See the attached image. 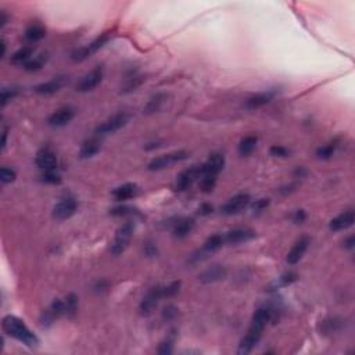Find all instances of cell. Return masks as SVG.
<instances>
[{
    "label": "cell",
    "mask_w": 355,
    "mask_h": 355,
    "mask_svg": "<svg viewBox=\"0 0 355 355\" xmlns=\"http://www.w3.org/2000/svg\"><path fill=\"white\" fill-rule=\"evenodd\" d=\"M2 326H3L5 333H7L9 336L14 337L16 340H19L25 345H28V347H38L39 345V338H38L37 334L34 331H31L30 327L17 316H13V315L5 316Z\"/></svg>",
    "instance_id": "cell-1"
},
{
    "label": "cell",
    "mask_w": 355,
    "mask_h": 355,
    "mask_svg": "<svg viewBox=\"0 0 355 355\" xmlns=\"http://www.w3.org/2000/svg\"><path fill=\"white\" fill-rule=\"evenodd\" d=\"M164 100H165V96H164L163 93H158L156 96H153L150 100H149V103L146 104V107L143 109V113H145L146 115L156 114L157 111H160L161 107H163Z\"/></svg>",
    "instance_id": "cell-30"
},
{
    "label": "cell",
    "mask_w": 355,
    "mask_h": 355,
    "mask_svg": "<svg viewBox=\"0 0 355 355\" xmlns=\"http://www.w3.org/2000/svg\"><path fill=\"white\" fill-rule=\"evenodd\" d=\"M41 178H42V182L50 183V185H60L61 183V176L56 174L55 171H45V174Z\"/></svg>",
    "instance_id": "cell-38"
},
{
    "label": "cell",
    "mask_w": 355,
    "mask_h": 355,
    "mask_svg": "<svg viewBox=\"0 0 355 355\" xmlns=\"http://www.w3.org/2000/svg\"><path fill=\"white\" fill-rule=\"evenodd\" d=\"M269 199H259V200H255V203H253V205H251V208H253V211H255V212H261V211H264L268 205H269Z\"/></svg>",
    "instance_id": "cell-43"
},
{
    "label": "cell",
    "mask_w": 355,
    "mask_h": 355,
    "mask_svg": "<svg viewBox=\"0 0 355 355\" xmlns=\"http://www.w3.org/2000/svg\"><path fill=\"white\" fill-rule=\"evenodd\" d=\"M133 232H135V223L132 221H128V222L122 223L117 233H115V239L111 244V253L114 255H120L122 254L128 247L129 243L132 240Z\"/></svg>",
    "instance_id": "cell-2"
},
{
    "label": "cell",
    "mask_w": 355,
    "mask_h": 355,
    "mask_svg": "<svg viewBox=\"0 0 355 355\" xmlns=\"http://www.w3.org/2000/svg\"><path fill=\"white\" fill-rule=\"evenodd\" d=\"M225 167V156L221 153H214L208 157V160L201 165L203 175H215L218 176L219 172Z\"/></svg>",
    "instance_id": "cell-15"
},
{
    "label": "cell",
    "mask_w": 355,
    "mask_h": 355,
    "mask_svg": "<svg viewBox=\"0 0 355 355\" xmlns=\"http://www.w3.org/2000/svg\"><path fill=\"white\" fill-rule=\"evenodd\" d=\"M258 139L254 135H248L246 138H243L239 143V154L241 157L250 156L254 150H255V146H257Z\"/></svg>",
    "instance_id": "cell-27"
},
{
    "label": "cell",
    "mask_w": 355,
    "mask_h": 355,
    "mask_svg": "<svg viewBox=\"0 0 355 355\" xmlns=\"http://www.w3.org/2000/svg\"><path fill=\"white\" fill-rule=\"evenodd\" d=\"M250 204V196L248 194H237L235 197L228 200L222 207V214L225 215H236Z\"/></svg>",
    "instance_id": "cell-11"
},
{
    "label": "cell",
    "mask_w": 355,
    "mask_h": 355,
    "mask_svg": "<svg viewBox=\"0 0 355 355\" xmlns=\"http://www.w3.org/2000/svg\"><path fill=\"white\" fill-rule=\"evenodd\" d=\"M64 302H66V313L70 318L74 319L77 312H78V297L74 293H71V294L67 295Z\"/></svg>",
    "instance_id": "cell-34"
},
{
    "label": "cell",
    "mask_w": 355,
    "mask_h": 355,
    "mask_svg": "<svg viewBox=\"0 0 355 355\" xmlns=\"http://www.w3.org/2000/svg\"><path fill=\"white\" fill-rule=\"evenodd\" d=\"M174 343H175L174 337H168V338H167L165 341H163L161 345L158 347V354H163V355L172 354V351H174Z\"/></svg>",
    "instance_id": "cell-39"
},
{
    "label": "cell",
    "mask_w": 355,
    "mask_h": 355,
    "mask_svg": "<svg viewBox=\"0 0 355 355\" xmlns=\"http://www.w3.org/2000/svg\"><path fill=\"white\" fill-rule=\"evenodd\" d=\"M309 243H311V240H309L308 236H301L300 239L294 243V246L291 247L289 254H287V262L290 265H295L297 262H300L302 257L307 253Z\"/></svg>",
    "instance_id": "cell-13"
},
{
    "label": "cell",
    "mask_w": 355,
    "mask_h": 355,
    "mask_svg": "<svg viewBox=\"0 0 355 355\" xmlns=\"http://www.w3.org/2000/svg\"><path fill=\"white\" fill-rule=\"evenodd\" d=\"M337 146H338L337 145V142H330V143H327V145L322 146V147H319L318 150H316V156H318V158H320V160H329V158L334 156Z\"/></svg>",
    "instance_id": "cell-35"
},
{
    "label": "cell",
    "mask_w": 355,
    "mask_h": 355,
    "mask_svg": "<svg viewBox=\"0 0 355 355\" xmlns=\"http://www.w3.org/2000/svg\"><path fill=\"white\" fill-rule=\"evenodd\" d=\"M64 84H66V78L64 77H57V78L50 79L48 82H43V84L35 86V92L38 95L50 96V95H55L56 92L60 91Z\"/></svg>",
    "instance_id": "cell-20"
},
{
    "label": "cell",
    "mask_w": 355,
    "mask_h": 355,
    "mask_svg": "<svg viewBox=\"0 0 355 355\" xmlns=\"http://www.w3.org/2000/svg\"><path fill=\"white\" fill-rule=\"evenodd\" d=\"M46 37V30L41 24H31L25 31V39L31 43L39 42Z\"/></svg>",
    "instance_id": "cell-25"
},
{
    "label": "cell",
    "mask_w": 355,
    "mask_h": 355,
    "mask_svg": "<svg viewBox=\"0 0 355 355\" xmlns=\"http://www.w3.org/2000/svg\"><path fill=\"white\" fill-rule=\"evenodd\" d=\"M48 63V55H39L37 56V57H34V59H31L27 64L24 66L25 71H28V73H35V71H39V70H42L43 67H45V64Z\"/></svg>",
    "instance_id": "cell-31"
},
{
    "label": "cell",
    "mask_w": 355,
    "mask_h": 355,
    "mask_svg": "<svg viewBox=\"0 0 355 355\" xmlns=\"http://www.w3.org/2000/svg\"><path fill=\"white\" fill-rule=\"evenodd\" d=\"M145 75H132V77H129V78L125 81V84L121 86V93L127 95V93L136 91L138 88H140L142 85L145 84Z\"/></svg>",
    "instance_id": "cell-28"
},
{
    "label": "cell",
    "mask_w": 355,
    "mask_h": 355,
    "mask_svg": "<svg viewBox=\"0 0 355 355\" xmlns=\"http://www.w3.org/2000/svg\"><path fill=\"white\" fill-rule=\"evenodd\" d=\"M295 280H297V273L295 272H287V273H284V275L279 277V280L275 283V289H279L283 286H289L291 283H294Z\"/></svg>",
    "instance_id": "cell-36"
},
{
    "label": "cell",
    "mask_w": 355,
    "mask_h": 355,
    "mask_svg": "<svg viewBox=\"0 0 355 355\" xmlns=\"http://www.w3.org/2000/svg\"><path fill=\"white\" fill-rule=\"evenodd\" d=\"M272 319V309L269 308H259L253 315V322L258 325L266 326V323Z\"/></svg>",
    "instance_id": "cell-32"
},
{
    "label": "cell",
    "mask_w": 355,
    "mask_h": 355,
    "mask_svg": "<svg viewBox=\"0 0 355 355\" xmlns=\"http://www.w3.org/2000/svg\"><path fill=\"white\" fill-rule=\"evenodd\" d=\"M109 39H110L109 35H102V37H99L97 39H95L93 42L89 43L88 46L75 50L73 55H71V59H73L74 61H84L86 60V59H89L91 56L95 55L97 50H100L106 43L109 42Z\"/></svg>",
    "instance_id": "cell-8"
},
{
    "label": "cell",
    "mask_w": 355,
    "mask_h": 355,
    "mask_svg": "<svg viewBox=\"0 0 355 355\" xmlns=\"http://www.w3.org/2000/svg\"><path fill=\"white\" fill-rule=\"evenodd\" d=\"M354 236H351V237H348L347 240H345V243H344V247H347V248H354Z\"/></svg>",
    "instance_id": "cell-48"
},
{
    "label": "cell",
    "mask_w": 355,
    "mask_h": 355,
    "mask_svg": "<svg viewBox=\"0 0 355 355\" xmlns=\"http://www.w3.org/2000/svg\"><path fill=\"white\" fill-rule=\"evenodd\" d=\"M129 120H131V115L125 113V111H121L118 114L110 117L109 120L104 121L103 124H100V125L96 128V133L99 136H103V135H109V133L117 132V131H120V129L125 127L128 122H129Z\"/></svg>",
    "instance_id": "cell-3"
},
{
    "label": "cell",
    "mask_w": 355,
    "mask_h": 355,
    "mask_svg": "<svg viewBox=\"0 0 355 355\" xmlns=\"http://www.w3.org/2000/svg\"><path fill=\"white\" fill-rule=\"evenodd\" d=\"M32 55H34V48L32 46H24L12 56V63L14 66H23V64L25 66L31 60Z\"/></svg>",
    "instance_id": "cell-26"
},
{
    "label": "cell",
    "mask_w": 355,
    "mask_h": 355,
    "mask_svg": "<svg viewBox=\"0 0 355 355\" xmlns=\"http://www.w3.org/2000/svg\"><path fill=\"white\" fill-rule=\"evenodd\" d=\"M17 93L19 92L16 91V89H3V92H2V106L5 107L7 103L17 96Z\"/></svg>",
    "instance_id": "cell-42"
},
{
    "label": "cell",
    "mask_w": 355,
    "mask_h": 355,
    "mask_svg": "<svg viewBox=\"0 0 355 355\" xmlns=\"http://www.w3.org/2000/svg\"><path fill=\"white\" fill-rule=\"evenodd\" d=\"M355 222V214L352 210L344 211L340 215H337L336 218H333L329 223V228L333 232H340L344 229H348L349 226H352Z\"/></svg>",
    "instance_id": "cell-18"
},
{
    "label": "cell",
    "mask_w": 355,
    "mask_h": 355,
    "mask_svg": "<svg viewBox=\"0 0 355 355\" xmlns=\"http://www.w3.org/2000/svg\"><path fill=\"white\" fill-rule=\"evenodd\" d=\"M181 289V282H172L168 286L163 287V297H172V295L178 294Z\"/></svg>",
    "instance_id": "cell-40"
},
{
    "label": "cell",
    "mask_w": 355,
    "mask_h": 355,
    "mask_svg": "<svg viewBox=\"0 0 355 355\" xmlns=\"http://www.w3.org/2000/svg\"><path fill=\"white\" fill-rule=\"evenodd\" d=\"M189 154L186 151H174V153H169V154H164V156H160L151 160L147 168L149 171H161V169L169 168L172 167L174 164L181 163V161H185Z\"/></svg>",
    "instance_id": "cell-4"
},
{
    "label": "cell",
    "mask_w": 355,
    "mask_h": 355,
    "mask_svg": "<svg viewBox=\"0 0 355 355\" xmlns=\"http://www.w3.org/2000/svg\"><path fill=\"white\" fill-rule=\"evenodd\" d=\"M74 117H75V110L73 107H63L49 117L48 124L53 128L64 127L74 120Z\"/></svg>",
    "instance_id": "cell-14"
},
{
    "label": "cell",
    "mask_w": 355,
    "mask_h": 355,
    "mask_svg": "<svg viewBox=\"0 0 355 355\" xmlns=\"http://www.w3.org/2000/svg\"><path fill=\"white\" fill-rule=\"evenodd\" d=\"M228 276V269L222 265H212L210 268H207L204 272L200 273V282L203 283H215L219 280H223Z\"/></svg>",
    "instance_id": "cell-16"
},
{
    "label": "cell",
    "mask_w": 355,
    "mask_h": 355,
    "mask_svg": "<svg viewBox=\"0 0 355 355\" xmlns=\"http://www.w3.org/2000/svg\"><path fill=\"white\" fill-rule=\"evenodd\" d=\"M203 175L201 165H193L190 168L185 169L176 179V189L179 192H185L189 187L193 186L194 182H197Z\"/></svg>",
    "instance_id": "cell-7"
},
{
    "label": "cell",
    "mask_w": 355,
    "mask_h": 355,
    "mask_svg": "<svg viewBox=\"0 0 355 355\" xmlns=\"http://www.w3.org/2000/svg\"><path fill=\"white\" fill-rule=\"evenodd\" d=\"M103 77H104V68H103V66L96 67L95 70H92L91 73L86 74L84 78L79 81L78 85H77V91L81 92V93L95 91L97 86L102 84Z\"/></svg>",
    "instance_id": "cell-6"
},
{
    "label": "cell",
    "mask_w": 355,
    "mask_h": 355,
    "mask_svg": "<svg viewBox=\"0 0 355 355\" xmlns=\"http://www.w3.org/2000/svg\"><path fill=\"white\" fill-rule=\"evenodd\" d=\"M161 298H163V287H160V286L153 287L145 295V298L142 300V302H140V313L145 315V316L153 313V311L156 309L157 304H158V301L161 300Z\"/></svg>",
    "instance_id": "cell-10"
},
{
    "label": "cell",
    "mask_w": 355,
    "mask_h": 355,
    "mask_svg": "<svg viewBox=\"0 0 355 355\" xmlns=\"http://www.w3.org/2000/svg\"><path fill=\"white\" fill-rule=\"evenodd\" d=\"M136 192H138V186L135 183H125L114 189L113 196L117 201H125V200L132 199Z\"/></svg>",
    "instance_id": "cell-23"
},
{
    "label": "cell",
    "mask_w": 355,
    "mask_h": 355,
    "mask_svg": "<svg viewBox=\"0 0 355 355\" xmlns=\"http://www.w3.org/2000/svg\"><path fill=\"white\" fill-rule=\"evenodd\" d=\"M275 96L273 92H262V93H257L254 96L248 97L246 100V107L248 110H257L264 107L265 104L271 102L272 99Z\"/></svg>",
    "instance_id": "cell-21"
},
{
    "label": "cell",
    "mask_w": 355,
    "mask_h": 355,
    "mask_svg": "<svg viewBox=\"0 0 355 355\" xmlns=\"http://www.w3.org/2000/svg\"><path fill=\"white\" fill-rule=\"evenodd\" d=\"M255 237V232L251 229L247 228H237L230 230L225 236V241L228 244H240V243H246V241L253 240Z\"/></svg>",
    "instance_id": "cell-17"
},
{
    "label": "cell",
    "mask_w": 355,
    "mask_h": 355,
    "mask_svg": "<svg viewBox=\"0 0 355 355\" xmlns=\"http://www.w3.org/2000/svg\"><path fill=\"white\" fill-rule=\"evenodd\" d=\"M264 329L265 326L251 322V326H250V329L247 331V334L243 337V340L240 341V345H239L237 352L241 355H246L248 354V352H251L254 347H255V345L258 344L259 340H261Z\"/></svg>",
    "instance_id": "cell-5"
},
{
    "label": "cell",
    "mask_w": 355,
    "mask_h": 355,
    "mask_svg": "<svg viewBox=\"0 0 355 355\" xmlns=\"http://www.w3.org/2000/svg\"><path fill=\"white\" fill-rule=\"evenodd\" d=\"M100 150H102V140L99 138H92L84 142L81 151H79V156L81 158L86 160V158H92V157L96 156Z\"/></svg>",
    "instance_id": "cell-22"
},
{
    "label": "cell",
    "mask_w": 355,
    "mask_h": 355,
    "mask_svg": "<svg viewBox=\"0 0 355 355\" xmlns=\"http://www.w3.org/2000/svg\"><path fill=\"white\" fill-rule=\"evenodd\" d=\"M66 313V302L61 300H55L52 305L42 313V326H50L56 319H59Z\"/></svg>",
    "instance_id": "cell-12"
},
{
    "label": "cell",
    "mask_w": 355,
    "mask_h": 355,
    "mask_svg": "<svg viewBox=\"0 0 355 355\" xmlns=\"http://www.w3.org/2000/svg\"><path fill=\"white\" fill-rule=\"evenodd\" d=\"M223 243H225V237H223L222 235L210 236V237L207 239V241L204 243L203 251H204L205 254L215 253V251H218V250L223 246Z\"/></svg>",
    "instance_id": "cell-29"
},
{
    "label": "cell",
    "mask_w": 355,
    "mask_h": 355,
    "mask_svg": "<svg viewBox=\"0 0 355 355\" xmlns=\"http://www.w3.org/2000/svg\"><path fill=\"white\" fill-rule=\"evenodd\" d=\"M132 208H129L127 205H122V207H117L114 210H111V215L115 217H122V215H128V214H132Z\"/></svg>",
    "instance_id": "cell-44"
},
{
    "label": "cell",
    "mask_w": 355,
    "mask_h": 355,
    "mask_svg": "<svg viewBox=\"0 0 355 355\" xmlns=\"http://www.w3.org/2000/svg\"><path fill=\"white\" fill-rule=\"evenodd\" d=\"M305 218H307V215H305L304 210H297L294 212V215H293V221L295 223H302L305 221Z\"/></svg>",
    "instance_id": "cell-46"
},
{
    "label": "cell",
    "mask_w": 355,
    "mask_h": 355,
    "mask_svg": "<svg viewBox=\"0 0 355 355\" xmlns=\"http://www.w3.org/2000/svg\"><path fill=\"white\" fill-rule=\"evenodd\" d=\"M217 178L218 176H215V175H201V178H200V189H201V192H212L215 189V185H217Z\"/></svg>",
    "instance_id": "cell-33"
},
{
    "label": "cell",
    "mask_w": 355,
    "mask_h": 355,
    "mask_svg": "<svg viewBox=\"0 0 355 355\" xmlns=\"http://www.w3.org/2000/svg\"><path fill=\"white\" fill-rule=\"evenodd\" d=\"M6 140H7V129L3 131V140H2V147L5 149L6 147Z\"/></svg>",
    "instance_id": "cell-49"
},
{
    "label": "cell",
    "mask_w": 355,
    "mask_h": 355,
    "mask_svg": "<svg viewBox=\"0 0 355 355\" xmlns=\"http://www.w3.org/2000/svg\"><path fill=\"white\" fill-rule=\"evenodd\" d=\"M78 210V203L74 197H67L59 201L53 208V218L59 219V221H64L71 218Z\"/></svg>",
    "instance_id": "cell-9"
},
{
    "label": "cell",
    "mask_w": 355,
    "mask_h": 355,
    "mask_svg": "<svg viewBox=\"0 0 355 355\" xmlns=\"http://www.w3.org/2000/svg\"><path fill=\"white\" fill-rule=\"evenodd\" d=\"M6 23H7L6 14H5V13H2V27H5V25H6Z\"/></svg>",
    "instance_id": "cell-50"
},
{
    "label": "cell",
    "mask_w": 355,
    "mask_h": 355,
    "mask_svg": "<svg viewBox=\"0 0 355 355\" xmlns=\"http://www.w3.org/2000/svg\"><path fill=\"white\" fill-rule=\"evenodd\" d=\"M193 229H194V219H192V218H185V219H182V221H179V222L175 225L174 235L175 237L183 239V237H186V236L192 233Z\"/></svg>",
    "instance_id": "cell-24"
},
{
    "label": "cell",
    "mask_w": 355,
    "mask_h": 355,
    "mask_svg": "<svg viewBox=\"0 0 355 355\" xmlns=\"http://www.w3.org/2000/svg\"><path fill=\"white\" fill-rule=\"evenodd\" d=\"M269 154L272 157H282V158H284V157H289L290 151L286 147H283V146L275 145L269 149Z\"/></svg>",
    "instance_id": "cell-41"
},
{
    "label": "cell",
    "mask_w": 355,
    "mask_h": 355,
    "mask_svg": "<svg viewBox=\"0 0 355 355\" xmlns=\"http://www.w3.org/2000/svg\"><path fill=\"white\" fill-rule=\"evenodd\" d=\"M176 313H178V309H176L174 305H167V307L164 308L163 316L169 320V319H174L175 316H176Z\"/></svg>",
    "instance_id": "cell-45"
},
{
    "label": "cell",
    "mask_w": 355,
    "mask_h": 355,
    "mask_svg": "<svg viewBox=\"0 0 355 355\" xmlns=\"http://www.w3.org/2000/svg\"><path fill=\"white\" fill-rule=\"evenodd\" d=\"M211 212H212V205L203 204L200 207V214H201V215H208Z\"/></svg>",
    "instance_id": "cell-47"
},
{
    "label": "cell",
    "mask_w": 355,
    "mask_h": 355,
    "mask_svg": "<svg viewBox=\"0 0 355 355\" xmlns=\"http://www.w3.org/2000/svg\"><path fill=\"white\" fill-rule=\"evenodd\" d=\"M16 178H17V174H16L14 169L3 167L2 171H0V181H2V183H5V185L14 182L16 181Z\"/></svg>",
    "instance_id": "cell-37"
},
{
    "label": "cell",
    "mask_w": 355,
    "mask_h": 355,
    "mask_svg": "<svg viewBox=\"0 0 355 355\" xmlns=\"http://www.w3.org/2000/svg\"><path fill=\"white\" fill-rule=\"evenodd\" d=\"M37 165L43 171H55L57 167V157L50 149H42L37 154Z\"/></svg>",
    "instance_id": "cell-19"
}]
</instances>
